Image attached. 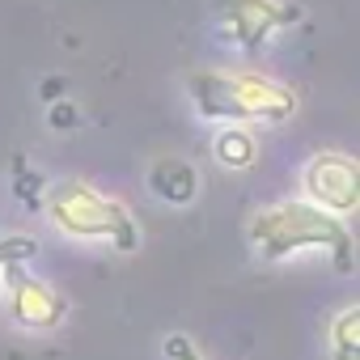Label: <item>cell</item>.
<instances>
[{"label":"cell","instance_id":"obj_9","mask_svg":"<svg viewBox=\"0 0 360 360\" xmlns=\"http://www.w3.org/2000/svg\"><path fill=\"white\" fill-rule=\"evenodd\" d=\"M330 352H335V360H356V352H360V309H343L330 322Z\"/></svg>","mask_w":360,"mask_h":360},{"label":"cell","instance_id":"obj_7","mask_svg":"<svg viewBox=\"0 0 360 360\" xmlns=\"http://www.w3.org/2000/svg\"><path fill=\"white\" fill-rule=\"evenodd\" d=\"M148 187H153L165 204H191L195 191H200V174H195V165L169 157V161H157V165H153Z\"/></svg>","mask_w":360,"mask_h":360},{"label":"cell","instance_id":"obj_3","mask_svg":"<svg viewBox=\"0 0 360 360\" xmlns=\"http://www.w3.org/2000/svg\"><path fill=\"white\" fill-rule=\"evenodd\" d=\"M43 191H47V200H43L47 217L68 238H106L119 250H136L140 246L131 212L123 204L98 195L94 187H85V183H56V187H43Z\"/></svg>","mask_w":360,"mask_h":360},{"label":"cell","instance_id":"obj_2","mask_svg":"<svg viewBox=\"0 0 360 360\" xmlns=\"http://www.w3.org/2000/svg\"><path fill=\"white\" fill-rule=\"evenodd\" d=\"M191 102L204 119H267L280 123L297 110L292 89L255 77V72H191L187 77Z\"/></svg>","mask_w":360,"mask_h":360},{"label":"cell","instance_id":"obj_11","mask_svg":"<svg viewBox=\"0 0 360 360\" xmlns=\"http://www.w3.org/2000/svg\"><path fill=\"white\" fill-rule=\"evenodd\" d=\"M18 191V200H26V204H39V191H43V178L34 174V169H26V161H22V169H18V183H13Z\"/></svg>","mask_w":360,"mask_h":360},{"label":"cell","instance_id":"obj_6","mask_svg":"<svg viewBox=\"0 0 360 360\" xmlns=\"http://www.w3.org/2000/svg\"><path fill=\"white\" fill-rule=\"evenodd\" d=\"M5 288H9V309L22 326H56L68 309L60 292H51L47 284L26 276V263L5 267Z\"/></svg>","mask_w":360,"mask_h":360},{"label":"cell","instance_id":"obj_5","mask_svg":"<svg viewBox=\"0 0 360 360\" xmlns=\"http://www.w3.org/2000/svg\"><path fill=\"white\" fill-rule=\"evenodd\" d=\"M305 191L326 212H352L360 204V169L343 153H318L305 165Z\"/></svg>","mask_w":360,"mask_h":360},{"label":"cell","instance_id":"obj_12","mask_svg":"<svg viewBox=\"0 0 360 360\" xmlns=\"http://www.w3.org/2000/svg\"><path fill=\"white\" fill-rule=\"evenodd\" d=\"M77 123H81L77 106H72V102H64V98H56V102H51V127H60V131H72Z\"/></svg>","mask_w":360,"mask_h":360},{"label":"cell","instance_id":"obj_13","mask_svg":"<svg viewBox=\"0 0 360 360\" xmlns=\"http://www.w3.org/2000/svg\"><path fill=\"white\" fill-rule=\"evenodd\" d=\"M165 356H169V360H204V356L191 347V339H183V335H169V339H165Z\"/></svg>","mask_w":360,"mask_h":360},{"label":"cell","instance_id":"obj_4","mask_svg":"<svg viewBox=\"0 0 360 360\" xmlns=\"http://www.w3.org/2000/svg\"><path fill=\"white\" fill-rule=\"evenodd\" d=\"M217 13L225 22V34L242 47V51H259L276 30L297 26L301 9L288 0H217Z\"/></svg>","mask_w":360,"mask_h":360},{"label":"cell","instance_id":"obj_14","mask_svg":"<svg viewBox=\"0 0 360 360\" xmlns=\"http://www.w3.org/2000/svg\"><path fill=\"white\" fill-rule=\"evenodd\" d=\"M43 98H47V102H56V98H64V81H60V77H51V81H43Z\"/></svg>","mask_w":360,"mask_h":360},{"label":"cell","instance_id":"obj_10","mask_svg":"<svg viewBox=\"0 0 360 360\" xmlns=\"http://www.w3.org/2000/svg\"><path fill=\"white\" fill-rule=\"evenodd\" d=\"M34 255H39V242L34 238H0V292H5V267L26 263Z\"/></svg>","mask_w":360,"mask_h":360},{"label":"cell","instance_id":"obj_1","mask_svg":"<svg viewBox=\"0 0 360 360\" xmlns=\"http://www.w3.org/2000/svg\"><path fill=\"white\" fill-rule=\"evenodd\" d=\"M250 242L259 250V259L280 263L292 250L318 246L330 255L335 271H352L356 267V246L352 233L335 221V212L318 208V204H280V208H263L250 217Z\"/></svg>","mask_w":360,"mask_h":360},{"label":"cell","instance_id":"obj_8","mask_svg":"<svg viewBox=\"0 0 360 360\" xmlns=\"http://www.w3.org/2000/svg\"><path fill=\"white\" fill-rule=\"evenodd\" d=\"M212 148H217V161H221V165H229V169H250V165H255V157H259L255 136H250V131H242V127L221 131Z\"/></svg>","mask_w":360,"mask_h":360}]
</instances>
